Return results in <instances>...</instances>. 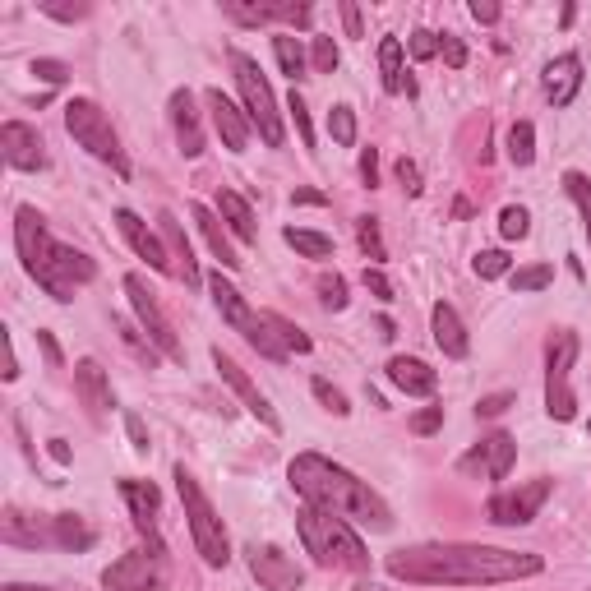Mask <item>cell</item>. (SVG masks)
Wrapping results in <instances>:
<instances>
[{"label": "cell", "mask_w": 591, "mask_h": 591, "mask_svg": "<svg viewBox=\"0 0 591 591\" xmlns=\"http://www.w3.org/2000/svg\"><path fill=\"white\" fill-rule=\"evenodd\" d=\"M545 568L531 550H495V545H411L388 555V573L411 587H495L522 582Z\"/></svg>", "instance_id": "1"}, {"label": "cell", "mask_w": 591, "mask_h": 591, "mask_svg": "<svg viewBox=\"0 0 591 591\" xmlns=\"http://www.w3.org/2000/svg\"><path fill=\"white\" fill-rule=\"evenodd\" d=\"M296 495L310 508H324V513H338V518L361 522L370 531H388L393 527V508L374 495L365 481H356L347 467H338L324 453H301V458L287 467Z\"/></svg>", "instance_id": "2"}, {"label": "cell", "mask_w": 591, "mask_h": 591, "mask_svg": "<svg viewBox=\"0 0 591 591\" xmlns=\"http://www.w3.org/2000/svg\"><path fill=\"white\" fill-rule=\"evenodd\" d=\"M14 250H19V259H24L28 278L47 291L51 301H61V305H70L74 291L88 287V282L97 278L93 259H88L84 250H70V245L51 241V231H47V222H42V213L28 208V204L14 213Z\"/></svg>", "instance_id": "3"}, {"label": "cell", "mask_w": 591, "mask_h": 591, "mask_svg": "<svg viewBox=\"0 0 591 591\" xmlns=\"http://www.w3.org/2000/svg\"><path fill=\"white\" fill-rule=\"evenodd\" d=\"M296 531H301L305 550L314 555L319 568H347V573H365V568H370L365 541L351 531L347 518H338V513H324V508L305 504L301 513H296Z\"/></svg>", "instance_id": "4"}, {"label": "cell", "mask_w": 591, "mask_h": 591, "mask_svg": "<svg viewBox=\"0 0 591 591\" xmlns=\"http://www.w3.org/2000/svg\"><path fill=\"white\" fill-rule=\"evenodd\" d=\"M65 130H70L74 144L88 148L97 162H107L116 176H130V157L121 148V134H116L111 116L97 107L93 97H74L70 107H65Z\"/></svg>", "instance_id": "5"}, {"label": "cell", "mask_w": 591, "mask_h": 591, "mask_svg": "<svg viewBox=\"0 0 591 591\" xmlns=\"http://www.w3.org/2000/svg\"><path fill=\"white\" fill-rule=\"evenodd\" d=\"M176 495H181V504H185V518H190V536H194V550H199V559H204L208 568H227V559H231L227 527H222L218 508L208 504L204 485L194 481L185 467H176Z\"/></svg>", "instance_id": "6"}, {"label": "cell", "mask_w": 591, "mask_h": 591, "mask_svg": "<svg viewBox=\"0 0 591 591\" xmlns=\"http://www.w3.org/2000/svg\"><path fill=\"white\" fill-rule=\"evenodd\" d=\"M231 70H236V88H241V97H245V116H250V125L259 130V139H264L268 148H282L287 130H282L278 97H273V88H268L259 61L245 56V51H231Z\"/></svg>", "instance_id": "7"}, {"label": "cell", "mask_w": 591, "mask_h": 591, "mask_svg": "<svg viewBox=\"0 0 591 591\" xmlns=\"http://www.w3.org/2000/svg\"><path fill=\"white\" fill-rule=\"evenodd\" d=\"M573 365H578V333L559 328L545 351V411L555 421L578 416V393H573Z\"/></svg>", "instance_id": "8"}, {"label": "cell", "mask_w": 591, "mask_h": 591, "mask_svg": "<svg viewBox=\"0 0 591 591\" xmlns=\"http://www.w3.org/2000/svg\"><path fill=\"white\" fill-rule=\"evenodd\" d=\"M125 296H130L134 314H139V328L148 333V342L157 347V356H167V361H185V347H181V338H176V324H171L167 310H162L157 296L148 291L144 273H125Z\"/></svg>", "instance_id": "9"}, {"label": "cell", "mask_w": 591, "mask_h": 591, "mask_svg": "<svg viewBox=\"0 0 591 591\" xmlns=\"http://www.w3.org/2000/svg\"><path fill=\"white\" fill-rule=\"evenodd\" d=\"M107 591H167V555L162 550H130L102 573Z\"/></svg>", "instance_id": "10"}, {"label": "cell", "mask_w": 591, "mask_h": 591, "mask_svg": "<svg viewBox=\"0 0 591 591\" xmlns=\"http://www.w3.org/2000/svg\"><path fill=\"white\" fill-rule=\"evenodd\" d=\"M245 564H250L254 582H259L264 591H301V582H305L301 564H296L291 555H282L278 545H259V541H254L250 550H245Z\"/></svg>", "instance_id": "11"}, {"label": "cell", "mask_w": 591, "mask_h": 591, "mask_svg": "<svg viewBox=\"0 0 591 591\" xmlns=\"http://www.w3.org/2000/svg\"><path fill=\"white\" fill-rule=\"evenodd\" d=\"M550 499V481H527L518 485V490H499L495 499H490V522H499V527H527L536 513H541V504Z\"/></svg>", "instance_id": "12"}, {"label": "cell", "mask_w": 591, "mask_h": 591, "mask_svg": "<svg viewBox=\"0 0 591 591\" xmlns=\"http://www.w3.org/2000/svg\"><path fill=\"white\" fill-rule=\"evenodd\" d=\"M513 462H518V439L513 435H490V439H481V444L471 448L467 458L458 462L467 476H485V481H504L508 471H513Z\"/></svg>", "instance_id": "13"}, {"label": "cell", "mask_w": 591, "mask_h": 591, "mask_svg": "<svg viewBox=\"0 0 591 591\" xmlns=\"http://www.w3.org/2000/svg\"><path fill=\"white\" fill-rule=\"evenodd\" d=\"M213 365H218V374H222V379H227V384H231V393H236V398L245 402V411H250L254 421L264 425V430H273V435H278V430H282L278 411L268 407V398H264V393H259V388L250 384V374H245L241 365L231 361V356H227V351H222V347H213Z\"/></svg>", "instance_id": "14"}, {"label": "cell", "mask_w": 591, "mask_h": 591, "mask_svg": "<svg viewBox=\"0 0 591 591\" xmlns=\"http://www.w3.org/2000/svg\"><path fill=\"white\" fill-rule=\"evenodd\" d=\"M204 102H208V111H213V130H218L222 144H227L231 153H245V148H250V134H254L245 107H236V102H231L222 88H208Z\"/></svg>", "instance_id": "15"}, {"label": "cell", "mask_w": 591, "mask_h": 591, "mask_svg": "<svg viewBox=\"0 0 591 591\" xmlns=\"http://www.w3.org/2000/svg\"><path fill=\"white\" fill-rule=\"evenodd\" d=\"M0 153L14 171H42L47 167V148H42V134L24 121H5L0 125Z\"/></svg>", "instance_id": "16"}, {"label": "cell", "mask_w": 591, "mask_h": 591, "mask_svg": "<svg viewBox=\"0 0 591 591\" xmlns=\"http://www.w3.org/2000/svg\"><path fill=\"white\" fill-rule=\"evenodd\" d=\"M116 227H121V236L130 241V250L139 254V259H148V268H153V273H171L167 245H162L153 231H148V222L139 218V213H130V208H116Z\"/></svg>", "instance_id": "17"}, {"label": "cell", "mask_w": 591, "mask_h": 591, "mask_svg": "<svg viewBox=\"0 0 591 591\" xmlns=\"http://www.w3.org/2000/svg\"><path fill=\"white\" fill-rule=\"evenodd\" d=\"M171 125H176V139H181L185 157L204 153V121H199V107H194L190 88H176V93H171Z\"/></svg>", "instance_id": "18"}, {"label": "cell", "mask_w": 591, "mask_h": 591, "mask_svg": "<svg viewBox=\"0 0 591 591\" xmlns=\"http://www.w3.org/2000/svg\"><path fill=\"white\" fill-rule=\"evenodd\" d=\"M545 97L555 102V107H573V97L582 93V61L568 51V56H555V61L545 65Z\"/></svg>", "instance_id": "19"}, {"label": "cell", "mask_w": 591, "mask_h": 591, "mask_svg": "<svg viewBox=\"0 0 591 591\" xmlns=\"http://www.w3.org/2000/svg\"><path fill=\"white\" fill-rule=\"evenodd\" d=\"M121 499L130 504L134 527L144 531L153 545H162V541H157V504H162L157 485H153V481H121Z\"/></svg>", "instance_id": "20"}, {"label": "cell", "mask_w": 591, "mask_h": 591, "mask_svg": "<svg viewBox=\"0 0 591 591\" xmlns=\"http://www.w3.org/2000/svg\"><path fill=\"white\" fill-rule=\"evenodd\" d=\"M208 291H213V305L222 310V319H227V324L236 328L241 338H250L254 328H259V314H254L250 305L241 301V291L231 287V282L222 278V273H213V278H208Z\"/></svg>", "instance_id": "21"}, {"label": "cell", "mask_w": 591, "mask_h": 591, "mask_svg": "<svg viewBox=\"0 0 591 591\" xmlns=\"http://www.w3.org/2000/svg\"><path fill=\"white\" fill-rule=\"evenodd\" d=\"M74 393H79V402H84L93 416H107L111 411V384H107V370L88 356V361L74 365Z\"/></svg>", "instance_id": "22"}, {"label": "cell", "mask_w": 591, "mask_h": 591, "mask_svg": "<svg viewBox=\"0 0 591 591\" xmlns=\"http://www.w3.org/2000/svg\"><path fill=\"white\" fill-rule=\"evenodd\" d=\"M430 328H435V347L444 351V356H453V361H462L471 351V342H467V328H462V319H458V310L448 301H439L435 310H430Z\"/></svg>", "instance_id": "23"}, {"label": "cell", "mask_w": 591, "mask_h": 591, "mask_svg": "<svg viewBox=\"0 0 591 591\" xmlns=\"http://www.w3.org/2000/svg\"><path fill=\"white\" fill-rule=\"evenodd\" d=\"M388 379H393L402 393H411V398H430L439 388V374L425 361H416V356H393V361H388Z\"/></svg>", "instance_id": "24"}, {"label": "cell", "mask_w": 591, "mask_h": 591, "mask_svg": "<svg viewBox=\"0 0 591 591\" xmlns=\"http://www.w3.org/2000/svg\"><path fill=\"white\" fill-rule=\"evenodd\" d=\"M157 222H162V241H167V254L176 259V273L185 278V287H199V264H194V250H190V241H185V231H181V222H176V213H157Z\"/></svg>", "instance_id": "25"}, {"label": "cell", "mask_w": 591, "mask_h": 591, "mask_svg": "<svg viewBox=\"0 0 591 591\" xmlns=\"http://www.w3.org/2000/svg\"><path fill=\"white\" fill-rule=\"evenodd\" d=\"M0 541L28 545V550H37V545H56L51 541V527H42V522H37L33 513H24V508H5V518H0Z\"/></svg>", "instance_id": "26"}, {"label": "cell", "mask_w": 591, "mask_h": 591, "mask_svg": "<svg viewBox=\"0 0 591 591\" xmlns=\"http://www.w3.org/2000/svg\"><path fill=\"white\" fill-rule=\"evenodd\" d=\"M190 218L199 222V231H204V241H208V250L218 254V264L222 268H241V259H236V250H231V241H227V231H222V222H218V213L213 208H204V204H194L190 208Z\"/></svg>", "instance_id": "27"}, {"label": "cell", "mask_w": 591, "mask_h": 591, "mask_svg": "<svg viewBox=\"0 0 591 591\" xmlns=\"http://www.w3.org/2000/svg\"><path fill=\"white\" fill-rule=\"evenodd\" d=\"M51 541L61 545V550H88L97 541V531L88 527L79 513H56L51 518Z\"/></svg>", "instance_id": "28"}, {"label": "cell", "mask_w": 591, "mask_h": 591, "mask_svg": "<svg viewBox=\"0 0 591 591\" xmlns=\"http://www.w3.org/2000/svg\"><path fill=\"white\" fill-rule=\"evenodd\" d=\"M218 213H222V222L241 236V241H254V213H250V204H245L236 190H218Z\"/></svg>", "instance_id": "29"}, {"label": "cell", "mask_w": 591, "mask_h": 591, "mask_svg": "<svg viewBox=\"0 0 591 591\" xmlns=\"http://www.w3.org/2000/svg\"><path fill=\"white\" fill-rule=\"evenodd\" d=\"M379 70H384V88H388V93H402V88L411 93L407 61H402V42H398V37H384V42H379Z\"/></svg>", "instance_id": "30"}, {"label": "cell", "mask_w": 591, "mask_h": 591, "mask_svg": "<svg viewBox=\"0 0 591 591\" xmlns=\"http://www.w3.org/2000/svg\"><path fill=\"white\" fill-rule=\"evenodd\" d=\"M222 14H227L231 24H241V28H264V24L278 19V0H273V5H241V0H227Z\"/></svg>", "instance_id": "31"}, {"label": "cell", "mask_w": 591, "mask_h": 591, "mask_svg": "<svg viewBox=\"0 0 591 591\" xmlns=\"http://www.w3.org/2000/svg\"><path fill=\"white\" fill-rule=\"evenodd\" d=\"M287 245L296 254H305V259H328V254H333V241H328V236L305 231V227H287Z\"/></svg>", "instance_id": "32"}, {"label": "cell", "mask_w": 591, "mask_h": 591, "mask_svg": "<svg viewBox=\"0 0 591 591\" xmlns=\"http://www.w3.org/2000/svg\"><path fill=\"white\" fill-rule=\"evenodd\" d=\"M273 51H278L282 74L301 79V74H305V51H301V42H296V33H278V37H273Z\"/></svg>", "instance_id": "33"}, {"label": "cell", "mask_w": 591, "mask_h": 591, "mask_svg": "<svg viewBox=\"0 0 591 591\" xmlns=\"http://www.w3.org/2000/svg\"><path fill=\"white\" fill-rule=\"evenodd\" d=\"M508 157L518 167H531V157H536V130H531V121H518L508 130Z\"/></svg>", "instance_id": "34"}, {"label": "cell", "mask_w": 591, "mask_h": 591, "mask_svg": "<svg viewBox=\"0 0 591 591\" xmlns=\"http://www.w3.org/2000/svg\"><path fill=\"white\" fill-rule=\"evenodd\" d=\"M264 324L273 328V333H278V342L287 351H296V356H305V351H310V338H305L301 328L291 324V319H282V314H273V310H264Z\"/></svg>", "instance_id": "35"}, {"label": "cell", "mask_w": 591, "mask_h": 591, "mask_svg": "<svg viewBox=\"0 0 591 591\" xmlns=\"http://www.w3.org/2000/svg\"><path fill=\"white\" fill-rule=\"evenodd\" d=\"M564 190L573 194V204L582 213V227H587V241H591V181L582 171H564Z\"/></svg>", "instance_id": "36"}, {"label": "cell", "mask_w": 591, "mask_h": 591, "mask_svg": "<svg viewBox=\"0 0 591 591\" xmlns=\"http://www.w3.org/2000/svg\"><path fill=\"white\" fill-rule=\"evenodd\" d=\"M356 241H361V250L370 254L374 264H384V259H388L384 236H379V218H356Z\"/></svg>", "instance_id": "37"}, {"label": "cell", "mask_w": 591, "mask_h": 591, "mask_svg": "<svg viewBox=\"0 0 591 591\" xmlns=\"http://www.w3.org/2000/svg\"><path fill=\"white\" fill-rule=\"evenodd\" d=\"M328 134H333V144H342V148L356 144V111H351V107H333V111H328Z\"/></svg>", "instance_id": "38"}, {"label": "cell", "mask_w": 591, "mask_h": 591, "mask_svg": "<svg viewBox=\"0 0 591 591\" xmlns=\"http://www.w3.org/2000/svg\"><path fill=\"white\" fill-rule=\"evenodd\" d=\"M508 282H513V291H545L550 282H555V268H550V264H531V268H518Z\"/></svg>", "instance_id": "39"}, {"label": "cell", "mask_w": 591, "mask_h": 591, "mask_svg": "<svg viewBox=\"0 0 591 591\" xmlns=\"http://www.w3.org/2000/svg\"><path fill=\"white\" fill-rule=\"evenodd\" d=\"M471 268H476V278L481 282H495L508 273V254L504 250H481L476 259H471Z\"/></svg>", "instance_id": "40"}, {"label": "cell", "mask_w": 591, "mask_h": 591, "mask_svg": "<svg viewBox=\"0 0 591 591\" xmlns=\"http://www.w3.org/2000/svg\"><path fill=\"white\" fill-rule=\"evenodd\" d=\"M314 287H319V301H324L328 310H347V282H342L338 273H324Z\"/></svg>", "instance_id": "41"}, {"label": "cell", "mask_w": 591, "mask_h": 591, "mask_svg": "<svg viewBox=\"0 0 591 591\" xmlns=\"http://www.w3.org/2000/svg\"><path fill=\"white\" fill-rule=\"evenodd\" d=\"M527 231H531L527 208H504V213H499V236H504V241H522Z\"/></svg>", "instance_id": "42"}, {"label": "cell", "mask_w": 591, "mask_h": 591, "mask_svg": "<svg viewBox=\"0 0 591 591\" xmlns=\"http://www.w3.org/2000/svg\"><path fill=\"white\" fill-rule=\"evenodd\" d=\"M338 61H342V56H338V47H333V37H314V47H310V65H314V70L333 74V70H338Z\"/></svg>", "instance_id": "43"}, {"label": "cell", "mask_w": 591, "mask_h": 591, "mask_svg": "<svg viewBox=\"0 0 591 591\" xmlns=\"http://www.w3.org/2000/svg\"><path fill=\"white\" fill-rule=\"evenodd\" d=\"M314 398H319V402H324V407L328 411H333V416H347V411H351V402H347V393H342V388H333V384H328V379H314Z\"/></svg>", "instance_id": "44"}, {"label": "cell", "mask_w": 591, "mask_h": 591, "mask_svg": "<svg viewBox=\"0 0 591 591\" xmlns=\"http://www.w3.org/2000/svg\"><path fill=\"white\" fill-rule=\"evenodd\" d=\"M407 51H411V61H435V56H439V33H430V28H416V33H411V42H407Z\"/></svg>", "instance_id": "45"}, {"label": "cell", "mask_w": 591, "mask_h": 591, "mask_svg": "<svg viewBox=\"0 0 591 591\" xmlns=\"http://www.w3.org/2000/svg\"><path fill=\"white\" fill-rule=\"evenodd\" d=\"M287 111H291V121H296V130H301V144H305V148H314V125H310V107H305V102H301V93H291Z\"/></svg>", "instance_id": "46"}, {"label": "cell", "mask_w": 591, "mask_h": 591, "mask_svg": "<svg viewBox=\"0 0 591 591\" xmlns=\"http://www.w3.org/2000/svg\"><path fill=\"white\" fill-rule=\"evenodd\" d=\"M439 56H444L453 70H462V65H467V47H462V37L458 33H439Z\"/></svg>", "instance_id": "47"}, {"label": "cell", "mask_w": 591, "mask_h": 591, "mask_svg": "<svg viewBox=\"0 0 591 591\" xmlns=\"http://www.w3.org/2000/svg\"><path fill=\"white\" fill-rule=\"evenodd\" d=\"M37 10H42V14H51V19H61V24H74V19H88V5H61V0H42Z\"/></svg>", "instance_id": "48"}, {"label": "cell", "mask_w": 591, "mask_h": 591, "mask_svg": "<svg viewBox=\"0 0 591 591\" xmlns=\"http://www.w3.org/2000/svg\"><path fill=\"white\" fill-rule=\"evenodd\" d=\"M278 24L310 28V5H296V0H278Z\"/></svg>", "instance_id": "49"}, {"label": "cell", "mask_w": 591, "mask_h": 591, "mask_svg": "<svg viewBox=\"0 0 591 591\" xmlns=\"http://www.w3.org/2000/svg\"><path fill=\"white\" fill-rule=\"evenodd\" d=\"M439 425H444V407H425L411 416V430H416V435H435Z\"/></svg>", "instance_id": "50"}, {"label": "cell", "mask_w": 591, "mask_h": 591, "mask_svg": "<svg viewBox=\"0 0 591 591\" xmlns=\"http://www.w3.org/2000/svg\"><path fill=\"white\" fill-rule=\"evenodd\" d=\"M33 74H37V79H47V84H65V79H70V70H65V61H51V56H42V61H33Z\"/></svg>", "instance_id": "51"}, {"label": "cell", "mask_w": 591, "mask_h": 591, "mask_svg": "<svg viewBox=\"0 0 591 591\" xmlns=\"http://www.w3.org/2000/svg\"><path fill=\"white\" fill-rule=\"evenodd\" d=\"M513 407V393H490V398L476 402V416H504Z\"/></svg>", "instance_id": "52"}, {"label": "cell", "mask_w": 591, "mask_h": 591, "mask_svg": "<svg viewBox=\"0 0 591 591\" xmlns=\"http://www.w3.org/2000/svg\"><path fill=\"white\" fill-rule=\"evenodd\" d=\"M398 181L407 185V194H421V167H416L411 157H402L398 162Z\"/></svg>", "instance_id": "53"}, {"label": "cell", "mask_w": 591, "mask_h": 591, "mask_svg": "<svg viewBox=\"0 0 591 591\" xmlns=\"http://www.w3.org/2000/svg\"><path fill=\"white\" fill-rule=\"evenodd\" d=\"M365 287H370L379 301H393V282H388L379 268H365Z\"/></svg>", "instance_id": "54"}, {"label": "cell", "mask_w": 591, "mask_h": 591, "mask_svg": "<svg viewBox=\"0 0 591 591\" xmlns=\"http://www.w3.org/2000/svg\"><path fill=\"white\" fill-rule=\"evenodd\" d=\"M467 10H471L476 24H499V5H495V0H471Z\"/></svg>", "instance_id": "55"}, {"label": "cell", "mask_w": 591, "mask_h": 591, "mask_svg": "<svg viewBox=\"0 0 591 591\" xmlns=\"http://www.w3.org/2000/svg\"><path fill=\"white\" fill-rule=\"evenodd\" d=\"M125 430H130V444L139 448V453H148V430H144V421H139L134 411H125Z\"/></svg>", "instance_id": "56"}, {"label": "cell", "mask_w": 591, "mask_h": 591, "mask_svg": "<svg viewBox=\"0 0 591 591\" xmlns=\"http://www.w3.org/2000/svg\"><path fill=\"white\" fill-rule=\"evenodd\" d=\"M338 14H342V24H347V37H365V28H361V10H356L351 0H342Z\"/></svg>", "instance_id": "57"}, {"label": "cell", "mask_w": 591, "mask_h": 591, "mask_svg": "<svg viewBox=\"0 0 591 591\" xmlns=\"http://www.w3.org/2000/svg\"><path fill=\"white\" fill-rule=\"evenodd\" d=\"M361 181L370 185V190L379 185V153H374V148H365L361 153Z\"/></svg>", "instance_id": "58"}, {"label": "cell", "mask_w": 591, "mask_h": 591, "mask_svg": "<svg viewBox=\"0 0 591 591\" xmlns=\"http://www.w3.org/2000/svg\"><path fill=\"white\" fill-rule=\"evenodd\" d=\"M37 347H42L47 365H61V347H56V338H51V333H37Z\"/></svg>", "instance_id": "59"}, {"label": "cell", "mask_w": 591, "mask_h": 591, "mask_svg": "<svg viewBox=\"0 0 591 591\" xmlns=\"http://www.w3.org/2000/svg\"><path fill=\"white\" fill-rule=\"evenodd\" d=\"M14 379H19V356H14L10 333H5V384H14Z\"/></svg>", "instance_id": "60"}, {"label": "cell", "mask_w": 591, "mask_h": 591, "mask_svg": "<svg viewBox=\"0 0 591 591\" xmlns=\"http://www.w3.org/2000/svg\"><path fill=\"white\" fill-rule=\"evenodd\" d=\"M291 199H296V204H324V194L319 190H296Z\"/></svg>", "instance_id": "61"}, {"label": "cell", "mask_w": 591, "mask_h": 591, "mask_svg": "<svg viewBox=\"0 0 591 591\" xmlns=\"http://www.w3.org/2000/svg\"><path fill=\"white\" fill-rule=\"evenodd\" d=\"M51 458H56V462H70V444H65V439H51Z\"/></svg>", "instance_id": "62"}, {"label": "cell", "mask_w": 591, "mask_h": 591, "mask_svg": "<svg viewBox=\"0 0 591 591\" xmlns=\"http://www.w3.org/2000/svg\"><path fill=\"white\" fill-rule=\"evenodd\" d=\"M5 591H51V587H24V582H10Z\"/></svg>", "instance_id": "63"}, {"label": "cell", "mask_w": 591, "mask_h": 591, "mask_svg": "<svg viewBox=\"0 0 591 591\" xmlns=\"http://www.w3.org/2000/svg\"><path fill=\"white\" fill-rule=\"evenodd\" d=\"M587 430H591V425H587Z\"/></svg>", "instance_id": "64"}]
</instances>
